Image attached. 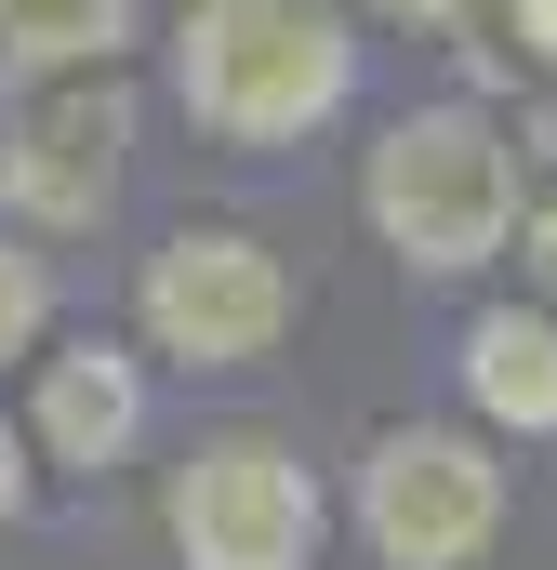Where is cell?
Wrapping results in <instances>:
<instances>
[{
    "mask_svg": "<svg viewBox=\"0 0 557 570\" xmlns=\"http://www.w3.org/2000/svg\"><path fill=\"white\" fill-rule=\"evenodd\" d=\"M173 94L213 146H292L359 94L345 0H186L173 27Z\"/></svg>",
    "mask_w": 557,
    "mask_h": 570,
    "instance_id": "6da1fadb",
    "label": "cell"
},
{
    "mask_svg": "<svg viewBox=\"0 0 557 570\" xmlns=\"http://www.w3.org/2000/svg\"><path fill=\"white\" fill-rule=\"evenodd\" d=\"M359 213H372V239H385L399 266L465 279V266H491L505 226H518V146L491 134L478 107H412V120H385V146H372Z\"/></svg>",
    "mask_w": 557,
    "mask_h": 570,
    "instance_id": "7a4b0ae2",
    "label": "cell"
},
{
    "mask_svg": "<svg viewBox=\"0 0 557 570\" xmlns=\"http://www.w3.org/2000/svg\"><path fill=\"white\" fill-rule=\"evenodd\" d=\"M359 531L385 570H478L505 531V464L465 425H385L359 464Z\"/></svg>",
    "mask_w": 557,
    "mask_h": 570,
    "instance_id": "3957f363",
    "label": "cell"
},
{
    "mask_svg": "<svg viewBox=\"0 0 557 570\" xmlns=\"http://www.w3.org/2000/svg\"><path fill=\"white\" fill-rule=\"evenodd\" d=\"M292 332V266L253 226H173L146 253V345L186 372H253Z\"/></svg>",
    "mask_w": 557,
    "mask_h": 570,
    "instance_id": "277c9868",
    "label": "cell"
},
{
    "mask_svg": "<svg viewBox=\"0 0 557 570\" xmlns=\"http://www.w3.org/2000/svg\"><path fill=\"white\" fill-rule=\"evenodd\" d=\"M173 558L186 570H305L319 558V478L278 438H199L173 464Z\"/></svg>",
    "mask_w": 557,
    "mask_h": 570,
    "instance_id": "5b68a950",
    "label": "cell"
},
{
    "mask_svg": "<svg viewBox=\"0 0 557 570\" xmlns=\"http://www.w3.org/2000/svg\"><path fill=\"white\" fill-rule=\"evenodd\" d=\"M120 146H134V107L107 94V80H67V94H40L13 134H0V199L27 213V226H107V199H120Z\"/></svg>",
    "mask_w": 557,
    "mask_h": 570,
    "instance_id": "8992f818",
    "label": "cell"
},
{
    "mask_svg": "<svg viewBox=\"0 0 557 570\" xmlns=\"http://www.w3.org/2000/svg\"><path fill=\"white\" fill-rule=\"evenodd\" d=\"M27 438L53 451V464H80V478H107V464H134L146 438V372L120 345H67V358H40V412Z\"/></svg>",
    "mask_w": 557,
    "mask_h": 570,
    "instance_id": "52a82bcc",
    "label": "cell"
},
{
    "mask_svg": "<svg viewBox=\"0 0 557 570\" xmlns=\"http://www.w3.org/2000/svg\"><path fill=\"white\" fill-rule=\"evenodd\" d=\"M465 399L518 438H557V305H491L465 332Z\"/></svg>",
    "mask_w": 557,
    "mask_h": 570,
    "instance_id": "ba28073f",
    "label": "cell"
},
{
    "mask_svg": "<svg viewBox=\"0 0 557 570\" xmlns=\"http://www.w3.org/2000/svg\"><path fill=\"white\" fill-rule=\"evenodd\" d=\"M134 40V0H0V67L27 80H94Z\"/></svg>",
    "mask_w": 557,
    "mask_h": 570,
    "instance_id": "9c48e42d",
    "label": "cell"
},
{
    "mask_svg": "<svg viewBox=\"0 0 557 570\" xmlns=\"http://www.w3.org/2000/svg\"><path fill=\"white\" fill-rule=\"evenodd\" d=\"M40 318H53V279H40L27 253H0V358H27V345H40Z\"/></svg>",
    "mask_w": 557,
    "mask_h": 570,
    "instance_id": "30bf717a",
    "label": "cell"
},
{
    "mask_svg": "<svg viewBox=\"0 0 557 570\" xmlns=\"http://www.w3.org/2000/svg\"><path fill=\"white\" fill-rule=\"evenodd\" d=\"M13 504H27V438L0 425V531H13Z\"/></svg>",
    "mask_w": 557,
    "mask_h": 570,
    "instance_id": "8fae6325",
    "label": "cell"
},
{
    "mask_svg": "<svg viewBox=\"0 0 557 570\" xmlns=\"http://www.w3.org/2000/svg\"><path fill=\"white\" fill-rule=\"evenodd\" d=\"M518 40H531V53L557 67V0H518Z\"/></svg>",
    "mask_w": 557,
    "mask_h": 570,
    "instance_id": "7c38bea8",
    "label": "cell"
},
{
    "mask_svg": "<svg viewBox=\"0 0 557 570\" xmlns=\"http://www.w3.org/2000/svg\"><path fill=\"white\" fill-rule=\"evenodd\" d=\"M531 279L557 292V199H545V213H531Z\"/></svg>",
    "mask_w": 557,
    "mask_h": 570,
    "instance_id": "4fadbf2b",
    "label": "cell"
},
{
    "mask_svg": "<svg viewBox=\"0 0 557 570\" xmlns=\"http://www.w3.org/2000/svg\"><path fill=\"white\" fill-rule=\"evenodd\" d=\"M372 13H399V27H451L465 0H372Z\"/></svg>",
    "mask_w": 557,
    "mask_h": 570,
    "instance_id": "5bb4252c",
    "label": "cell"
}]
</instances>
